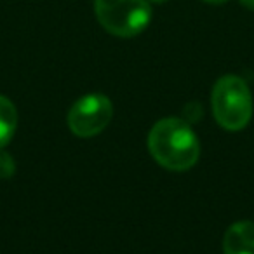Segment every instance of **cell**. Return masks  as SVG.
<instances>
[{"label":"cell","mask_w":254,"mask_h":254,"mask_svg":"<svg viewBox=\"0 0 254 254\" xmlns=\"http://www.w3.org/2000/svg\"><path fill=\"white\" fill-rule=\"evenodd\" d=\"M148 150L162 167L169 171H188L197 164L200 145L187 120L167 117L152 127Z\"/></svg>","instance_id":"6da1fadb"},{"label":"cell","mask_w":254,"mask_h":254,"mask_svg":"<svg viewBox=\"0 0 254 254\" xmlns=\"http://www.w3.org/2000/svg\"><path fill=\"white\" fill-rule=\"evenodd\" d=\"M212 113L226 131H242L253 117V94L242 77L225 75L214 84L211 94Z\"/></svg>","instance_id":"7a4b0ae2"},{"label":"cell","mask_w":254,"mask_h":254,"mask_svg":"<svg viewBox=\"0 0 254 254\" xmlns=\"http://www.w3.org/2000/svg\"><path fill=\"white\" fill-rule=\"evenodd\" d=\"M99 25L115 37H136L152 21L148 0H94Z\"/></svg>","instance_id":"3957f363"},{"label":"cell","mask_w":254,"mask_h":254,"mask_svg":"<svg viewBox=\"0 0 254 254\" xmlns=\"http://www.w3.org/2000/svg\"><path fill=\"white\" fill-rule=\"evenodd\" d=\"M113 117V105L105 94H87L77 99L68 112V127L80 138H92L106 129Z\"/></svg>","instance_id":"277c9868"},{"label":"cell","mask_w":254,"mask_h":254,"mask_svg":"<svg viewBox=\"0 0 254 254\" xmlns=\"http://www.w3.org/2000/svg\"><path fill=\"white\" fill-rule=\"evenodd\" d=\"M223 254H254V223L237 221L225 232Z\"/></svg>","instance_id":"5b68a950"},{"label":"cell","mask_w":254,"mask_h":254,"mask_svg":"<svg viewBox=\"0 0 254 254\" xmlns=\"http://www.w3.org/2000/svg\"><path fill=\"white\" fill-rule=\"evenodd\" d=\"M18 127V110L5 96H0V150L12 139Z\"/></svg>","instance_id":"8992f818"},{"label":"cell","mask_w":254,"mask_h":254,"mask_svg":"<svg viewBox=\"0 0 254 254\" xmlns=\"http://www.w3.org/2000/svg\"><path fill=\"white\" fill-rule=\"evenodd\" d=\"M16 171V164L7 152L0 150V178H11Z\"/></svg>","instance_id":"52a82bcc"},{"label":"cell","mask_w":254,"mask_h":254,"mask_svg":"<svg viewBox=\"0 0 254 254\" xmlns=\"http://www.w3.org/2000/svg\"><path fill=\"white\" fill-rule=\"evenodd\" d=\"M240 4L244 5V7L251 9V11H254V0H239Z\"/></svg>","instance_id":"ba28073f"},{"label":"cell","mask_w":254,"mask_h":254,"mask_svg":"<svg viewBox=\"0 0 254 254\" xmlns=\"http://www.w3.org/2000/svg\"><path fill=\"white\" fill-rule=\"evenodd\" d=\"M204 2H209V4H223L226 0H204Z\"/></svg>","instance_id":"9c48e42d"},{"label":"cell","mask_w":254,"mask_h":254,"mask_svg":"<svg viewBox=\"0 0 254 254\" xmlns=\"http://www.w3.org/2000/svg\"><path fill=\"white\" fill-rule=\"evenodd\" d=\"M148 2H153V4H164L167 0H148Z\"/></svg>","instance_id":"30bf717a"}]
</instances>
